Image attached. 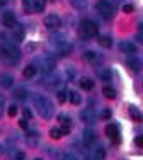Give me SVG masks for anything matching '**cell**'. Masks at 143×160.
<instances>
[{
  "mask_svg": "<svg viewBox=\"0 0 143 160\" xmlns=\"http://www.w3.org/2000/svg\"><path fill=\"white\" fill-rule=\"evenodd\" d=\"M0 58L5 65H17L21 60V49L12 43H2L0 44Z\"/></svg>",
  "mask_w": 143,
  "mask_h": 160,
  "instance_id": "cell-1",
  "label": "cell"
},
{
  "mask_svg": "<svg viewBox=\"0 0 143 160\" xmlns=\"http://www.w3.org/2000/svg\"><path fill=\"white\" fill-rule=\"evenodd\" d=\"M34 106H36L37 112H39V116L44 118V119H50V118L53 116V112H55L51 101H48V99L43 97V96H36L34 97Z\"/></svg>",
  "mask_w": 143,
  "mask_h": 160,
  "instance_id": "cell-2",
  "label": "cell"
},
{
  "mask_svg": "<svg viewBox=\"0 0 143 160\" xmlns=\"http://www.w3.org/2000/svg\"><path fill=\"white\" fill-rule=\"evenodd\" d=\"M97 34H99V26H97L94 21L85 19V21L80 24V36L84 38V39H92V38H96Z\"/></svg>",
  "mask_w": 143,
  "mask_h": 160,
  "instance_id": "cell-3",
  "label": "cell"
},
{
  "mask_svg": "<svg viewBox=\"0 0 143 160\" xmlns=\"http://www.w3.org/2000/svg\"><path fill=\"white\" fill-rule=\"evenodd\" d=\"M96 9L106 21H111V19L114 17V7H112V3L109 2V0H99V2L96 3Z\"/></svg>",
  "mask_w": 143,
  "mask_h": 160,
  "instance_id": "cell-4",
  "label": "cell"
},
{
  "mask_svg": "<svg viewBox=\"0 0 143 160\" xmlns=\"http://www.w3.org/2000/svg\"><path fill=\"white\" fill-rule=\"evenodd\" d=\"M39 70H43L44 73H51V72L55 70V60H51L50 56H46V58H39L37 60V67Z\"/></svg>",
  "mask_w": 143,
  "mask_h": 160,
  "instance_id": "cell-5",
  "label": "cell"
},
{
  "mask_svg": "<svg viewBox=\"0 0 143 160\" xmlns=\"http://www.w3.org/2000/svg\"><path fill=\"white\" fill-rule=\"evenodd\" d=\"M44 26H46L50 31H56V29L62 26V21H60L58 16L51 14V16H46V17H44Z\"/></svg>",
  "mask_w": 143,
  "mask_h": 160,
  "instance_id": "cell-6",
  "label": "cell"
},
{
  "mask_svg": "<svg viewBox=\"0 0 143 160\" xmlns=\"http://www.w3.org/2000/svg\"><path fill=\"white\" fill-rule=\"evenodd\" d=\"M78 118H80V121H82V123L90 124V123H94V119H96V114H94V109L85 108V109H82V111H80V114H78Z\"/></svg>",
  "mask_w": 143,
  "mask_h": 160,
  "instance_id": "cell-7",
  "label": "cell"
},
{
  "mask_svg": "<svg viewBox=\"0 0 143 160\" xmlns=\"http://www.w3.org/2000/svg\"><path fill=\"white\" fill-rule=\"evenodd\" d=\"M118 49L121 53H126V55H135L136 53V44L130 43V41H121L118 44Z\"/></svg>",
  "mask_w": 143,
  "mask_h": 160,
  "instance_id": "cell-8",
  "label": "cell"
},
{
  "mask_svg": "<svg viewBox=\"0 0 143 160\" xmlns=\"http://www.w3.org/2000/svg\"><path fill=\"white\" fill-rule=\"evenodd\" d=\"M106 135H107L114 143L119 142V129H118V126H116V124H107V126H106Z\"/></svg>",
  "mask_w": 143,
  "mask_h": 160,
  "instance_id": "cell-9",
  "label": "cell"
},
{
  "mask_svg": "<svg viewBox=\"0 0 143 160\" xmlns=\"http://www.w3.org/2000/svg\"><path fill=\"white\" fill-rule=\"evenodd\" d=\"M2 22H3V26H5V28H9V29H12L14 26L17 24V19H16V16H14L12 12H5L3 14V17H2Z\"/></svg>",
  "mask_w": 143,
  "mask_h": 160,
  "instance_id": "cell-10",
  "label": "cell"
},
{
  "mask_svg": "<svg viewBox=\"0 0 143 160\" xmlns=\"http://www.w3.org/2000/svg\"><path fill=\"white\" fill-rule=\"evenodd\" d=\"M126 65H128V67H130L133 72H140V68H141V63H140V60L136 58V55H130V56H128Z\"/></svg>",
  "mask_w": 143,
  "mask_h": 160,
  "instance_id": "cell-11",
  "label": "cell"
},
{
  "mask_svg": "<svg viewBox=\"0 0 143 160\" xmlns=\"http://www.w3.org/2000/svg\"><path fill=\"white\" fill-rule=\"evenodd\" d=\"M56 49L60 51V55L62 56H68L72 51H73V46L68 43V41H63V43H60L58 46H56Z\"/></svg>",
  "mask_w": 143,
  "mask_h": 160,
  "instance_id": "cell-12",
  "label": "cell"
},
{
  "mask_svg": "<svg viewBox=\"0 0 143 160\" xmlns=\"http://www.w3.org/2000/svg\"><path fill=\"white\" fill-rule=\"evenodd\" d=\"M82 138H84V143L89 147V145H92L94 142H96V131H94V129H90V128L84 129V135H82Z\"/></svg>",
  "mask_w": 143,
  "mask_h": 160,
  "instance_id": "cell-13",
  "label": "cell"
},
{
  "mask_svg": "<svg viewBox=\"0 0 143 160\" xmlns=\"http://www.w3.org/2000/svg\"><path fill=\"white\" fill-rule=\"evenodd\" d=\"M12 85H14L12 75H9V73H2V75H0V87H3V89H10Z\"/></svg>",
  "mask_w": 143,
  "mask_h": 160,
  "instance_id": "cell-14",
  "label": "cell"
},
{
  "mask_svg": "<svg viewBox=\"0 0 143 160\" xmlns=\"http://www.w3.org/2000/svg\"><path fill=\"white\" fill-rule=\"evenodd\" d=\"M37 73V68L36 65H27V67L24 68V72H22V75H24V78H34Z\"/></svg>",
  "mask_w": 143,
  "mask_h": 160,
  "instance_id": "cell-15",
  "label": "cell"
},
{
  "mask_svg": "<svg viewBox=\"0 0 143 160\" xmlns=\"http://www.w3.org/2000/svg\"><path fill=\"white\" fill-rule=\"evenodd\" d=\"M12 36L16 41H24V28H21L19 24H16L12 28Z\"/></svg>",
  "mask_w": 143,
  "mask_h": 160,
  "instance_id": "cell-16",
  "label": "cell"
},
{
  "mask_svg": "<svg viewBox=\"0 0 143 160\" xmlns=\"http://www.w3.org/2000/svg\"><path fill=\"white\" fill-rule=\"evenodd\" d=\"M22 7L27 14H34L36 12V0H22Z\"/></svg>",
  "mask_w": 143,
  "mask_h": 160,
  "instance_id": "cell-17",
  "label": "cell"
},
{
  "mask_svg": "<svg viewBox=\"0 0 143 160\" xmlns=\"http://www.w3.org/2000/svg\"><path fill=\"white\" fill-rule=\"evenodd\" d=\"M92 158L94 160H104L106 158V148L97 147L96 150H94V153H92Z\"/></svg>",
  "mask_w": 143,
  "mask_h": 160,
  "instance_id": "cell-18",
  "label": "cell"
},
{
  "mask_svg": "<svg viewBox=\"0 0 143 160\" xmlns=\"http://www.w3.org/2000/svg\"><path fill=\"white\" fill-rule=\"evenodd\" d=\"M70 5L77 10H84L87 7V0H70Z\"/></svg>",
  "mask_w": 143,
  "mask_h": 160,
  "instance_id": "cell-19",
  "label": "cell"
},
{
  "mask_svg": "<svg viewBox=\"0 0 143 160\" xmlns=\"http://www.w3.org/2000/svg\"><path fill=\"white\" fill-rule=\"evenodd\" d=\"M97 43H99L102 48H111V44H112V39H111L109 36H99V39H97Z\"/></svg>",
  "mask_w": 143,
  "mask_h": 160,
  "instance_id": "cell-20",
  "label": "cell"
},
{
  "mask_svg": "<svg viewBox=\"0 0 143 160\" xmlns=\"http://www.w3.org/2000/svg\"><path fill=\"white\" fill-rule=\"evenodd\" d=\"M14 97L16 99H26L27 97V90H26L24 87H17V89H14Z\"/></svg>",
  "mask_w": 143,
  "mask_h": 160,
  "instance_id": "cell-21",
  "label": "cell"
},
{
  "mask_svg": "<svg viewBox=\"0 0 143 160\" xmlns=\"http://www.w3.org/2000/svg\"><path fill=\"white\" fill-rule=\"evenodd\" d=\"M97 75H99L101 78L102 80H111V70H109V68H101V70H97Z\"/></svg>",
  "mask_w": 143,
  "mask_h": 160,
  "instance_id": "cell-22",
  "label": "cell"
},
{
  "mask_svg": "<svg viewBox=\"0 0 143 160\" xmlns=\"http://www.w3.org/2000/svg\"><path fill=\"white\" fill-rule=\"evenodd\" d=\"M80 87H82L84 90H92V89H94V82H92L90 78H82V80H80Z\"/></svg>",
  "mask_w": 143,
  "mask_h": 160,
  "instance_id": "cell-23",
  "label": "cell"
},
{
  "mask_svg": "<svg viewBox=\"0 0 143 160\" xmlns=\"http://www.w3.org/2000/svg\"><path fill=\"white\" fill-rule=\"evenodd\" d=\"M130 116L133 118V121H141V119H143L141 112L138 111L136 108H130Z\"/></svg>",
  "mask_w": 143,
  "mask_h": 160,
  "instance_id": "cell-24",
  "label": "cell"
},
{
  "mask_svg": "<svg viewBox=\"0 0 143 160\" xmlns=\"http://www.w3.org/2000/svg\"><path fill=\"white\" fill-rule=\"evenodd\" d=\"M68 96H70V102H72L73 106H78V104H80L82 99H80V96H78V92H73V90H72Z\"/></svg>",
  "mask_w": 143,
  "mask_h": 160,
  "instance_id": "cell-25",
  "label": "cell"
},
{
  "mask_svg": "<svg viewBox=\"0 0 143 160\" xmlns=\"http://www.w3.org/2000/svg\"><path fill=\"white\" fill-rule=\"evenodd\" d=\"M102 94H104L107 99H114V97H116V90L112 89V87H104V89H102Z\"/></svg>",
  "mask_w": 143,
  "mask_h": 160,
  "instance_id": "cell-26",
  "label": "cell"
},
{
  "mask_svg": "<svg viewBox=\"0 0 143 160\" xmlns=\"http://www.w3.org/2000/svg\"><path fill=\"white\" fill-rule=\"evenodd\" d=\"M50 136L53 140H60V138H62V129H60V128H51L50 129Z\"/></svg>",
  "mask_w": 143,
  "mask_h": 160,
  "instance_id": "cell-27",
  "label": "cell"
},
{
  "mask_svg": "<svg viewBox=\"0 0 143 160\" xmlns=\"http://www.w3.org/2000/svg\"><path fill=\"white\" fill-rule=\"evenodd\" d=\"M14 160H26V153L22 150L14 152Z\"/></svg>",
  "mask_w": 143,
  "mask_h": 160,
  "instance_id": "cell-28",
  "label": "cell"
},
{
  "mask_svg": "<svg viewBox=\"0 0 143 160\" xmlns=\"http://www.w3.org/2000/svg\"><path fill=\"white\" fill-rule=\"evenodd\" d=\"M85 58L89 60V62H96L97 60V55L94 51H85Z\"/></svg>",
  "mask_w": 143,
  "mask_h": 160,
  "instance_id": "cell-29",
  "label": "cell"
},
{
  "mask_svg": "<svg viewBox=\"0 0 143 160\" xmlns=\"http://www.w3.org/2000/svg\"><path fill=\"white\" fill-rule=\"evenodd\" d=\"M56 97H58V101H60V102H65V101H67V92H65V90H58Z\"/></svg>",
  "mask_w": 143,
  "mask_h": 160,
  "instance_id": "cell-30",
  "label": "cell"
},
{
  "mask_svg": "<svg viewBox=\"0 0 143 160\" xmlns=\"http://www.w3.org/2000/svg\"><path fill=\"white\" fill-rule=\"evenodd\" d=\"M62 160H80V158H78L75 153H65V155L62 157Z\"/></svg>",
  "mask_w": 143,
  "mask_h": 160,
  "instance_id": "cell-31",
  "label": "cell"
},
{
  "mask_svg": "<svg viewBox=\"0 0 143 160\" xmlns=\"http://www.w3.org/2000/svg\"><path fill=\"white\" fill-rule=\"evenodd\" d=\"M44 9V2L43 0H36V12H43Z\"/></svg>",
  "mask_w": 143,
  "mask_h": 160,
  "instance_id": "cell-32",
  "label": "cell"
},
{
  "mask_svg": "<svg viewBox=\"0 0 143 160\" xmlns=\"http://www.w3.org/2000/svg\"><path fill=\"white\" fill-rule=\"evenodd\" d=\"M7 114H9V116H16L17 114V106H10V108L7 109Z\"/></svg>",
  "mask_w": 143,
  "mask_h": 160,
  "instance_id": "cell-33",
  "label": "cell"
},
{
  "mask_svg": "<svg viewBox=\"0 0 143 160\" xmlns=\"http://www.w3.org/2000/svg\"><path fill=\"white\" fill-rule=\"evenodd\" d=\"M60 129H62V135H68V133H70V123L63 124V126L60 128Z\"/></svg>",
  "mask_w": 143,
  "mask_h": 160,
  "instance_id": "cell-34",
  "label": "cell"
},
{
  "mask_svg": "<svg viewBox=\"0 0 143 160\" xmlns=\"http://www.w3.org/2000/svg\"><path fill=\"white\" fill-rule=\"evenodd\" d=\"M101 118H102V119H109V118H111V111H109V109H102Z\"/></svg>",
  "mask_w": 143,
  "mask_h": 160,
  "instance_id": "cell-35",
  "label": "cell"
},
{
  "mask_svg": "<svg viewBox=\"0 0 143 160\" xmlns=\"http://www.w3.org/2000/svg\"><path fill=\"white\" fill-rule=\"evenodd\" d=\"M123 12L131 14V12H133V5H131V3H126V5H123Z\"/></svg>",
  "mask_w": 143,
  "mask_h": 160,
  "instance_id": "cell-36",
  "label": "cell"
},
{
  "mask_svg": "<svg viewBox=\"0 0 143 160\" xmlns=\"http://www.w3.org/2000/svg\"><path fill=\"white\" fill-rule=\"evenodd\" d=\"M135 143H136L138 147H143V135H140V136H136V138H135Z\"/></svg>",
  "mask_w": 143,
  "mask_h": 160,
  "instance_id": "cell-37",
  "label": "cell"
},
{
  "mask_svg": "<svg viewBox=\"0 0 143 160\" xmlns=\"http://www.w3.org/2000/svg\"><path fill=\"white\" fill-rule=\"evenodd\" d=\"M19 126H21V128H27V119H26V118H22V119L21 121H19Z\"/></svg>",
  "mask_w": 143,
  "mask_h": 160,
  "instance_id": "cell-38",
  "label": "cell"
},
{
  "mask_svg": "<svg viewBox=\"0 0 143 160\" xmlns=\"http://www.w3.org/2000/svg\"><path fill=\"white\" fill-rule=\"evenodd\" d=\"M136 41H138V43H140V44H143V32H141V31L136 34Z\"/></svg>",
  "mask_w": 143,
  "mask_h": 160,
  "instance_id": "cell-39",
  "label": "cell"
},
{
  "mask_svg": "<svg viewBox=\"0 0 143 160\" xmlns=\"http://www.w3.org/2000/svg\"><path fill=\"white\" fill-rule=\"evenodd\" d=\"M31 116H32V114H31V111H29V109H24V118H26V119H29Z\"/></svg>",
  "mask_w": 143,
  "mask_h": 160,
  "instance_id": "cell-40",
  "label": "cell"
},
{
  "mask_svg": "<svg viewBox=\"0 0 143 160\" xmlns=\"http://www.w3.org/2000/svg\"><path fill=\"white\" fill-rule=\"evenodd\" d=\"M3 106H5V101H3V97L0 96V114H2V109H3Z\"/></svg>",
  "mask_w": 143,
  "mask_h": 160,
  "instance_id": "cell-41",
  "label": "cell"
},
{
  "mask_svg": "<svg viewBox=\"0 0 143 160\" xmlns=\"http://www.w3.org/2000/svg\"><path fill=\"white\" fill-rule=\"evenodd\" d=\"M7 3V0H0V5H5Z\"/></svg>",
  "mask_w": 143,
  "mask_h": 160,
  "instance_id": "cell-42",
  "label": "cell"
},
{
  "mask_svg": "<svg viewBox=\"0 0 143 160\" xmlns=\"http://www.w3.org/2000/svg\"><path fill=\"white\" fill-rule=\"evenodd\" d=\"M140 31L143 32V22H141V24H140Z\"/></svg>",
  "mask_w": 143,
  "mask_h": 160,
  "instance_id": "cell-43",
  "label": "cell"
},
{
  "mask_svg": "<svg viewBox=\"0 0 143 160\" xmlns=\"http://www.w3.org/2000/svg\"><path fill=\"white\" fill-rule=\"evenodd\" d=\"M2 152H3V148H2V145H0V155H2Z\"/></svg>",
  "mask_w": 143,
  "mask_h": 160,
  "instance_id": "cell-44",
  "label": "cell"
},
{
  "mask_svg": "<svg viewBox=\"0 0 143 160\" xmlns=\"http://www.w3.org/2000/svg\"><path fill=\"white\" fill-rule=\"evenodd\" d=\"M87 160H94V158H90V157H87Z\"/></svg>",
  "mask_w": 143,
  "mask_h": 160,
  "instance_id": "cell-45",
  "label": "cell"
},
{
  "mask_svg": "<svg viewBox=\"0 0 143 160\" xmlns=\"http://www.w3.org/2000/svg\"><path fill=\"white\" fill-rule=\"evenodd\" d=\"M34 160H43V158H34Z\"/></svg>",
  "mask_w": 143,
  "mask_h": 160,
  "instance_id": "cell-46",
  "label": "cell"
}]
</instances>
